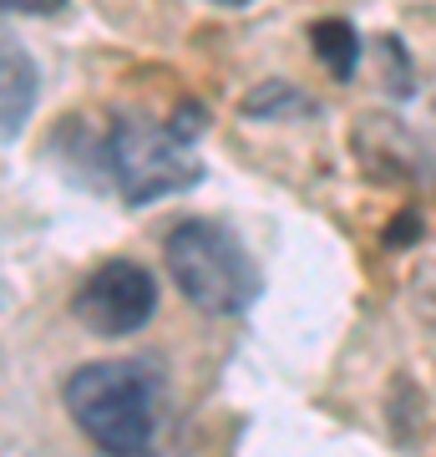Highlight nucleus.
I'll use <instances>...</instances> for the list:
<instances>
[{
  "label": "nucleus",
  "mask_w": 436,
  "mask_h": 457,
  "mask_svg": "<svg viewBox=\"0 0 436 457\" xmlns=\"http://www.w3.org/2000/svg\"><path fill=\"white\" fill-rule=\"evenodd\" d=\"M309 41H315V51H320V62L330 66V77H350L360 62V46H356V26H345L340 16H325L309 26Z\"/></svg>",
  "instance_id": "nucleus-5"
},
{
  "label": "nucleus",
  "mask_w": 436,
  "mask_h": 457,
  "mask_svg": "<svg viewBox=\"0 0 436 457\" xmlns=\"http://www.w3.org/2000/svg\"><path fill=\"white\" fill-rule=\"evenodd\" d=\"M36 102V71L16 46H5V137H16Z\"/></svg>",
  "instance_id": "nucleus-6"
},
{
  "label": "nucleus",
  "mask_w": 436,
  "mask_h": 457,
  "mask_svg": "<svg viewBox=\"0 0 436 457\" xmlns=\"http://www.w3.org/2000/svg\"><path fill=\"white\" fill-rule=\"evenodd\" d=\"M152 311H158V285L132 260H107L102 270H92L71 300V315L92 336H132L152 320Z\"/></svg>",
  "instance_id": "nucleus-4"
},
{
  "label": "nucleus",
  "mask_w": 436,
  "mask_h": 457,
  "mask_svg": "<svg viewBox=\"0 0 436 457\" xmlns=\"http://www.w3.org/2000/svg\"><path fill=\"white\" fill-rule=\"evenodd\" d=\"M71 422L112 457H143L162 422V376L143 361H92L66 376Z\"/></svg>",
  "instance_id": "nucleus-1"
},
{
  "label": "nucleus",
  "mask_w": 436,
  "mask_h": 457,
  "mask_svg": "<svg viewBox=\"0 0 436 457\" xmlns=\"http://www.w3.org/2000/svg\"><path fill=\"white\" fill-rule=\"evenodd\" d=\"M162 260H168L173 285L203 315H243L259 300V290H264L254 254L218 219H183V224H173L168 239H162Z\"/></svg>",
  "instance_id": "nucleus-2"
},
{
  "label": "nucleus",
  "mask_w": 436,
  "mask_h": 457,
  "mask_svg": "<svg viewBox=\"0 0 436 457\" xmlns=\"http://www.w3.org/2000/svg\"><path fill=\"white\" fill-rule=\"evenodd\" d=\"M107 163H112V179L132 209H143L152 198L183 194L203 179V163L193 158V147L173 128H158L147 117H122L107 132Z\"/></svg>",
  "instance_id": "nucleus-3"
}]
</instances>
